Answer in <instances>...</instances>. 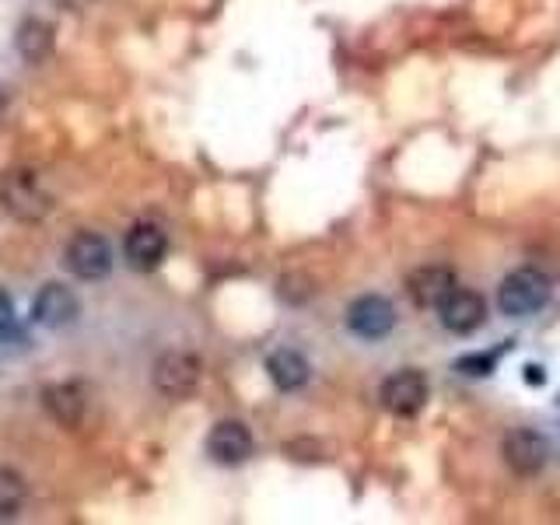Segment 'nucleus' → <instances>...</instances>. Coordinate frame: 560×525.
Wrapping results in <instances>:
<instances>
[{
  "mask_svg": "<svg viewBox=\"0 0 560 525\" xmlns=\"http://www.w3.org/2000/svg\"><path fill=\"white\" fill-rule=\"evenodd\" d=\"M0 203H4L8 214L22 224L43 221L52 210V197L35 168H11L0 175Z\"/></svg>",
  "mask_w": 560,
  "mask_h": 525,
  "instance_id": "f257e3e1",
  "label": "nucleus"
},
{
  "mask_svg": "<svg viewBox=\"0 0 560 525\" xmlns=\"http://www.w3.org/2000/svg\"><path fill=\"white\" fill-rule=\"evenodd\" d=\"M92 407H95V393L81 378L52 382L43 389V410L49 413V420H57L67 431L84 428L88 417H92Z\"/></svg>",
  "mask_w": 560,
  "mask_h": 525,
  "instance_id": "f03ea898",
  "label": "nucleus"
},
{
  "mask_svg": "<svg viewBox=\"0 0 560 525\" xmlns=\"http://www.w3.org/2000/svg\"><path fill=\"white\" fill-rule=\"evenodd\" d=\"M550 302V277L536 267L512 270L498 288V305L504 315H533Z\"/></svg>",
  "mask_w": 560,
  "mask_h": 525,
  "instance_id": "7ed1b4c3",
  "label": "nucleus"
},
{
  "mask_svg": "<svg viewBox=\"0 0 560 525\" xmlns=\"http://www.w3.org/2000/svg\"><path fill=\"white\" fill-rule=\"evenodd\" d=\"M203 378V361L192 354V350H165L162 358L151 368V382L154 389L165 399H186L200 389Z\"/></svg>",
  "mask_w": 560,
  "mask_h": 525,
  "instance_id": "20e7f679",
  "label": "nucleus"
},
{
  "mask_svg": "<svg viewBox=\"0 0 560 525\" xmlns=\"http://www.w3.org/2000/svg\"><path fill=\"white\" fill-rule=\"evenodd\" d=\"M63 267L78 280H102L113 270V245L98 232H78L70 235L63 249Z\"/></svg>",
  "mask_w": 560,
  "mask_h": 525,
  "instance_id": "39448f33",
  "label": "nucleus"
},
{
  "mask_svg": "<svg viewBox=\"0 0 560 525\" xmlns=\"http://www.w3.org/2000/svg\"><path fill=\"white\" fill-rule=\"evenodd\" d=\"M501 455H504L508 469L518 472V477H536V472L550 463V442L539 431L518 428L512 434H504Z\"/></svg>",
  "mask_w": 560,
  "mask_h": 525,
  "instance_id": "423d86ee",
  "label": "nucleus"
},
{
  "mask_svg": "<svg viewBox=\"0 0 560 525\" xmlns=\"http://www.w3.org/2000/svg\"><path fill=\"white\" fill-rule=\"evenodd\" d=\"M347 326L350 332H358L361 340H382V337H389L396 326V308L389 298H382V294H361L358 302H350L347 308Z\"/></svg>",
  "mask_w": 560,
  "mask_h": 525,
  "instance_id": "0eeeda50",
  "label": "nucleus"
},
{
  "mask_svg": "<svg viewBox=\"0 0 560 525\" xmlns=\"http://www.w3.org/2000/svg\"><path fill=\"white\" fill-rule=\"evenodd\" d=\"M165 253H168V238L154 221H137L127 232V238H122V256H127V262L140 273H151L162 267Z\"/></svg>",
  "mask_w": 560,
  "mask_h": 525,
  "instance_id": "6e6552de",
  "label": "nucleus"
},
{
  "mask_svg": "<svg viewBox=\"0 0 560 525\" xmlns=\"http://www.w3.org/2000/svg\"><path fill=\"white\" fill-rule=\"evenodd\" d=\"M378 399H382V407L389 413L410 417L428 402V378L420 372H413V368H402V372H396V375H389L382 382Z\"/></svg>",
  "mask_w": 560,
  "mask_h": 525,
  "instance_id": "1a4fd4ad",
  "label": "nucleus"
},
{
  "mask_svg": "<svg viewBox=\"0 0 560 525\" xmlns=\"http://www.w3.org/2000/svg\"><path fill=\"white\" fill-rule=\"evenodd\" d=\"M78 315H81L78 294L67 284H57V280H52V284H43L32 302V319L46 329H63L70 323H78Z\"/></svg>",
  "mask_w": 560,
  "mask_h": 525,
  "instance_id": "9d476101",
  "label": "nucleus"
},
{
  "mask_svg": "<svg viewBox=\"0 0 560 525\" xmlns=\"http://www.w3.org/2000/svg\"><path fill=\"white\" fill-rule=\"evenodd\" d=\"M207 455L218 466H242L253 455V431L242 420H218L207 434Z\"/></svg>",
  "mask_w": 560,
  "mask_h": 525,
  "instance_id": "9b49d317",
  "label": "nucleus"
},
{
  "mask_svg": "<svg viewBox=\"0 0 560 525\" xmlns=\"http://www.w3.org/2000/svg\"><path fill=\"white\" fill-rule=\"evenodd\" d=\"M438 319L448 332H472L487 319V302L469 288H455L442 305H438Z\"/></svg>",
  "mask_w": 560,
  "mask_h": 525,
  "instance_id": "f8f14e48",
  "label": "nucleus"
},
{
  "mask_svg": "<svg viewBox=\"0 0 560 525\" xmlns=\"http://www.w3.org/2000/svg\"><path fill=\"white\" fill-rule=\"evenodd\" d=\"M455 291V270L448 267H420L407 277V294L417 308H438Z\"/></svg>",
  "mask_w": 560,
  "mask_h": 525,
  "instance_id": "ddd939ff",
  "label": "nucleus"
},
{
  "mask_svg": "<svg viewBox=\"0 0 560 525\" xmlns=\"http://www.w3.org/2000/svg\"><path fill=\"white\" fill-rule=\"evenodd\" d=\"M52 46H57V28L46 18H25L14 32V49L25 63H46L52 57Z\"/></svg>",
  "mask_w": 560,
  "mask_h": 525,
  "instance_id": "4468645a",
  "label": "nucleus"
},
{
  "mask_svg": "<svg viewBox=\"0 0 560 525\" xmlns=\"http://www.w3.org/2000/svg\"><path fill=\"white\" fill-rule=\"evenodd\" d=\"M308 361L298 354V350H273V354L267 358V375L270 382L277 385L280 393H294V389H302V385L308 382Z\"/></svg>",
  "mask_w": 560,
  "mask_h": 525,
  "instance_id": "2eb2a0df",
  "label": "nucleus"
},
{
  "mask_svg": "<svg viewBox=\"0 0 560 525\" xmlns=\"http://www.w3.org/2000/svg\"><path fill=\"white\" fill-rule=\"evenodd\" d=\"M28 501V483L18 469L0 466V518H14Z\"/></svg>",
  "mask_w": 560,
  "mask_h": 525,
  "instance_id": "dca6fc26",
  "label": "nucleus"
},
{
  "mask_svg": "<svg viewBox=\"0 0 560 525\" xmlns=\"http://www.w3.org/2000/svg\"><path fill=\"white\" fill-rule=\"evenodd\" d=\"M18 337V315H14V302L11 294L0 288V340Z\"/></svg>",
  "mask_w": 560,
  "mask_h": 525,
  "instance_id": "f3484780",
  "label": "nucleus"
},
{
  "mask_svg": "<svg viewBox=\"0 0 560 525\" xmlns=\"http://www.w3.org/2000/svg\"><path fill=\"white\" fill-rule=\"evenodd\" d=\"M455 368H459L463 375H490L494 372V358H483V354H466V358H459L455 361Z\"/></svg>",
  "mask_w": 560,
  "mask_h": 525,
  "instance_id": "a211bd4d",
  "label": "nucleus"
},
{
  "mask_svg": "<svg viewBox=\"0 0 560 525\" xmlns=\"http://www.w3.org/2000/svg\"><path fill=\"white\" fill-rule=\"evenodd\" d=\"M525 382H529V385H542V382H547V375H542V368L525 364Z\"/></svg>",
  "mask_w": 560,
  "mask_h": 525,
  "instance_id": "6ab92c4d",
  "label": "nucleus"
},
{
  "mask_svg": "<svg viewBox=\"0 0 560 525\" xmlns=\"http://www.w3.org/2000/svg\"><path fill=\"white\" fill-rule=\"evenodd\" d=\"M4 116H8V88L0 84V122H4Z\"/></svg>",
  "mask_w": 560,
  "mask_h": 525,
  "instance_id": "aec40b11",
  "label": "nucleus"
}]
</instances>
